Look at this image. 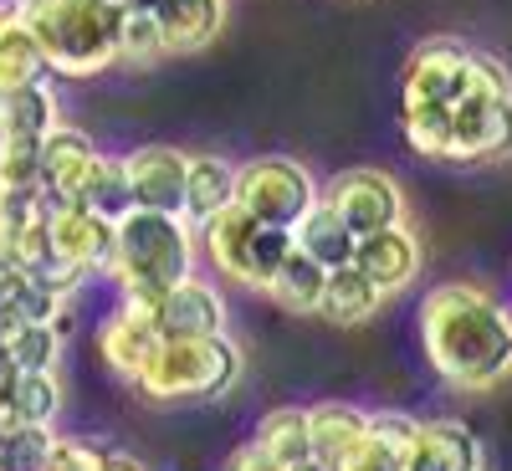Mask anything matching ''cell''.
Returning <instances> with one entry per match:
<instances>
[{"label":"cell","mask_w":512,"mask_h":471,"mask_svg":"<svg viewBox=\"0 0 512 471\" xmlns=\"http://www.w3.org/2000/svg\"><path fill=\"white\" fill-rule=\"evenodd\" d=\"M420 344L451 390L487 395L512 374V313L477 282H441L420 303Z\"/></svg>","instance_id":"1"},{"label":"cell","mask_w":512,"mask_h":471,"mask_svg":"<svg viewBox=\"0 0 512 471\" xmlns=\"http://www.w3.org/2000/svg\"><path fill=\"white\" fill-rule=\"evenodd\" d=\"M200 236L185 216H159V210H128L113 226L108 272L118 297H159L180 277H195Z\"/></svg>","instance_id":"2"},{"label":"cell","mask_w":512,"mask_h":471,"mask_svg":"<svg viewBox=\"0 0 512 471\" xmlns=\"http://www.w3.org/2000/svg\"><path fill=\"white\" fill-rule=\"evenodd\" d=\"M41 57H47L52 77H98L113 72L118 57V26H123V6L118 0H52L26 16Z\"/></svg>","instance_id":"3"},{"label":"cell","mask_w":512,"mask_h":471,"mask_svg":"<svg viewBox=\"0 0 512 471\" xmlns=\"http://www.w3.org/2000/svg\"><path fill=\"white\" fill-rule=\"evenodd\" d=\"M241 379V349L231 333L216 338H159L139 390L149 400H221Z\"/></svg>","instance_id":"4"},{"label":"cell","mask_w":512,"mask_h":471,"mask_svg":"<svg viewBox=\"0 0 512 471\" xmlns=\"http://www.w3.org/2000/svg\"><path fill=\"white\" fill-rule=\"evenodd\" d=\"M195 236H200V251H205L210 267H216L221 277H231V282H241V287H256V292L272 287L282 256L292 251V231L251 221L236 205L221 210L216 221H205Z\"/></svg>","instance_id":"5"},{"label":"cell","mask_w":512,"mask_h":471,"mask_svg":"<svg viewBox=\"0 0 512 471\" xmlns=\"http://www.w3.org/2000/svg\"><path fill=\"white\" fill-rule=\"evenodd\" d=\"M318 180L308 164H297L287 154H256L246 164H236V210L262 226H277V231H292L297 221L318 205Z\"/></svg>","instance_id":"6"},{"label":"cell","mask_w":512,"mask_h":471,"mask_svg":"<svg viewBox=\"0 0 512 471\" xmlns=\"http://www.w3.org/2000/svg\"><path fill=\"white\" fill-rule=\"evenodd\" d=\"M318 200H328L333 216L354 236H374L384 226L405 221V190H400L395 175H384V169H344L338 180H328L318 190Z\"/></svg>","instance_id":"7"},{"label":"cell","mask_w":512,"mask_h":471,"mask_svg":"<svg viewBox=\"0 0 512 471\" xmlns=\"http://www.w3.org/2000/svg\"><path fill=\"white\" fill-rule=\"evenodd\" d=\"M472 93V47L456 36H431L420 41L405 62V82H400V103H436L451 108Z\"/></svg>","instance_id":"8"},{"label":"cell","mask_w":512,"mask_h":471,"mask_svg":"<svg viewBox=\"0 0 512 471\" xmlns=\"http://www.w3.org/2000/svg\"><path fill=\"white\" fill-rule=\"evenodd\" d=\"M149 323L159 338H216L226 333V297L210 277H180L154 297Z\"/></svg>","instance_id":"9"},{"label":"cell","mask_w":512,"mask_h":471,"mask_svg":"<svg viewBox=\"0 0 512 471\" xmlns=\"http://www.w3.org/2000/svg\"><path fill=\"white\" fill-rule=\"evenodd\" d=\"M52 236V267H67L77 277H103L113 256V226L98 221L88 205H52L47 210Z\"/></svg>","instance_id":"10"},{"label":"cell","mask_w":512,"mask_h":471,"mask_svg":"<svg viewBox=\"0 0 512 471\" xmlns=\"http://www.w3.org/2000/svg\"><path fill=\"white\" fill-rule=\"evenodd\" d=\"M98 159H103V149L82 134V128L57 123L52 134L41 139V195H47V205H77V195L93 180Z\"/></svg>","instance_id":"11"},{"label":"cell","mask_w":512,"mask_h":471,"mask_svg":"<svg viewBox=\"0 0 512 471\" xmlns=\"http://www.w3.org/2000/svg\"><path fill=\"white\" fill-rule=\"evenodd\" d=\"M128 190H134V210H159V216H180L185 200V169L190 154L175 144H144L134 154H123Z\"/></svg>","instance_id":"12"},{"label":"cell","mask_w":512,"mask_h":471,"mask_svg":"<svg viewBox=\"0 0 512 471\" xmlns=\"http://www.w3.org/2000/svg\"><path fill=\"white\" fill-rule=\"evenodd\" d=\"M512 154V98L466 93L451 103V159H507Z\"/></svg>","instance_id":"13"},{"label":"cell","mask_w":512,"mask_h":471,"mask_svg":"<svg viewBox=\"0 0 512 471\" xmlns=\"http://www.w3.org/2000/svg\"><path fill=\"white\" fill-rule=\"evenodd\" d=\"M354 267L390 297V292H405L415 277H420V236L400 221V226H384L374 236H359L354 246Z\"/></svg>","instance_id":"14"},{"label":"cell","mask_w":512,"mask_h":471,"mask_svg":"<svg viewBox=\"0 0 512 471\" xmlns=\"http://www.w3.org/2000/svg\"><path fill=\"white\" fill-rule=\"evenodd\" d=\"M415 431H420V420H410L400 410H379V415H369L359 446L338 461L333 471H405V456L415 446Z\"/></svg>","instance_id":"15"},{"label":"cell","mask_w":512,"mask_h":471,"mask_svg":"<svg viewBox=\"0 0 512 471\" xmlns=\"http://www.w3.org/2000/svg\"><path fill=\"white\" fill-rule=\"evenodd\" d=\"M62 123V98L52 88V77L21 82V88H0V139L41 144Z\"/></svg>","instance_id":"16"},{"label":"cell","mask_w":512,"mask_h":471,"mask_svg":"<svg viewBox=\"0 0 512 471\" xmlns=\"http://www.w3.org/2000/svg\"><path fill=\"white\" fill-rule=\"evenodd\" d=\"M405 471H482V441L461 420H420Z\"/></svg>","instance_id":"17"},{"label":"cell","mask_w":512,"mask_h":471,"mask_svg":"<svg viewBox=\"0 0 512 471\" xmlns=\"http://www.w3.org/2000/svg\"><path fill=\"white\" fill-rule=\"evenodd\" d=\"M231 200H236V164L221 159V154H190L180 216L200 231L205 221H216L221 210H231Z\"/></svg>","instance_id":"18"},{"label":"cell","mask_w":512,"mask_h":471,"mask_svg":"<svg viewBox=\"0 0 512 471\" xmlns=\"http://www.w3.org/2000/svg\"><path fill=\"white\" fill-rule=\"evenodd\" d=\"M154 349H159L154 323H144V318H134V313L118 308V313H108V318L98 323V354H103V364H108L118 379H128V384H139V374L149 369Z\"/></svg>","instance_id":"19"},{"label":"cell","mask_w":512,"mask_h":471,"mask_svg":"<svg viewBox=\"0 0 512 471\" xmlns=\"http://www.w3.org/2000/svg\"><path fill=\"white\" fill-rule=\"evenodd\" d=\"M154 21L164 36V52H200L216 41L226 21V0H159Z\"/></svg>","instance_id":"20"},{"label":"cell","mask_w":512,"mask_h":471,"mask_svg":"<svg viewBox=\"0 0 512 471\" xmlns=\"http://www.w3.org/2000/svg\"><path fill=\"white\" fill-rule=\"evenodd\" d=\"M292 246L303 251V256H313L323 272H338V267H349V262H354L359 236L333 216V205H328V200H318L308 216L292 226Z\"/></svg>","instance_id":"21"},{"label":"cell","mask_w":512,"mask_h":471,"mask_svg":"<svg viewBox=\"0 0 512 471\" xmlns=\"http://www.w3.org/2000/svg\"><path fill=\"white\" fill-rule=\"evenodd\" d=\"M364 425H369V415H364L359 405H344V400L313 405V410H308V446H313V461H323V466L333 471L338 461L359 446Z\"/></svg>","instance_id":"22"},{"label":"cell","mask_w":512,"mask_h":471,"mask_svg":"<svg viewBox=\"0 0 512 471\" xmlns=\"http://www.w3.org/2000/svg\"><path fill=\"white\" fill-rule=\"evenodd\" d=\"M72 303H57L36 272H21L11 262H0V328L16 323H57V313Z\"/></svg>","instance_id":"23"},{"label":"cell","mask_w":512,"mask_h":471,"mask_svg":"<svg viewBox=\"0 0 512 471\" xmlns=\"http://www.w3.org/2000/svg\"><path fill=\"white\" fill-rule=\"evenodd\" d=\"M379 308H384V292H379L354 262L338 267V272H328L318 318H328V323H338V328H354V323H369Z\"/></svg>","instance_id":"24"},{"label":"cell","mask_w":512,"mask_h":471,"mask_svg":"<svg viewBox=\"0 0 512 471\" xmlns=\"http://www.w3.org/2000/svg\"><path fill=\"white\" fill-rule=\"evenodd\" d=\"M41 77H52V72H47L31 21L11 6H0V88H21V82H41Z\"/></svg>","instance_id":"25"},{"label":"cell","mask_w":512,"mask_h":471,"mask_svg":"<svg viewBox=\"0 0 512 471\" xmlns=\"http://www.w3.org/2000/svg\"><path fill=\"white\" fill-rule=\"evenodd\" d=\"M323 282H328V272L313 262V256H303V251L292 246V251L282 256V267H277L267 297H272L277 308H287V313H318V303H323Z\"/></svg>","instance_id":"26"},{"label":"cell","mask_w":512,"mask_h":471,"mask_svg":"<svg viewBox=\"0 0 512 471\" xmlns=\"http://www.w3.org/2000/svg\"><path fill=\"white\" fill-rule=\"evenodd\" d=\"M0 349L16 364V374H47V369H57V354H62V328L57 323L0 328Z\"/></svg>","instance_id":"27"},{"label":"cell","mask_w":512,"mask_h":471,"mask_svg":"<svg viewBox=\"0 0 512 471\" xmlns=\"http://www.w3.org/2000/svg\"><path fill=\"white\" fill-rule=\"evenodd\" d=\"M256 446H262L277 466L308 461V456H313V446H308V410H297V405L267 410L262 425H256Z\"/></svg>","instance_id":"28"},{"label":"cell","mask_w":512,"mask_h":471,"mask_svg":"<svg viewBox=\"0 0 512 471\" xmlns=\"http://www.w3.org/2000/svg\"><path fill=\"white\" fill-rule=\"evenodd\" d=\"M52 441V425H21L11 405L0 400V471H41Z\"/></svg>","instance_id":"29"},{"label":"cell","mask_w":512,"mask_h":471,"mask_svg":"<svg viewBox=\"0 0 512 471\" xmlns=\"http://www.w3.org/2000/svg\"><path fill=\"white\" fill-rule=\"evenodd\" d=\"M77 205H88L98 221L118 226L128 210H134V190H128V169H123V154H103L98 169H93V180L88 190L77 195Z\"/></svg>","instance_id":"30"},{"label":"cell","mask_w":512,"mask_h":471,"mask_svg":"<svg viewBox=\"0 0 512 471\" xmlns=\"http://www.w3.org/2000/svg\"><path fill=\"white\" fill-rule=\"evenodd\" d=\"M400 134L420 159H451V108L400 103Z\"/></svg>","instance_id":"31"},{"label":"cell","mask_w":512,"mask_h":471,"mask_svg":"<svg viewBox=\"0 0 512 471\" xmlns=\"http://www.w3.org/2000/svg\"><path fill=\"white\" fill-rule=\"evenodd\" d=\"M11 415L21 425H52L57 410H62V384H57V369L47 374H16L11 379V395H6Z\"/></svg>","instance_id":"32"},{"label":"cell","mask_w":512,"mask_h":471,"mask_svg":"<svg viewBox=\"0 0 512 471\" xmlns=\"http://www.w3.org/2000/svg\"><path fill=\"white\" fill-rule=\"evenodd\" d=\"M118 57L123 62H154L164 57V36H159V21L154 11H123V26H118Z\"/></svg>","instance_id":"33"},{"label":"cell","mask_w":512,"mask_h":471,"mask_svg":"<svg viewBox=\"0 0 512 471\" xmlns=\"http://www.w3.org/2000/svg\"><path fill=\"white\" fill-rule=\"evenodd\" d=\"M0 190H41V144L0 139Z\"/></svg>","instance_id":"34"},{"label":"cell","mask_w":512,"mask_h":471,"mask_svg":"<svg viewBox=\"0 0 512 471\" xmlns=\"http://www.w3.org/2000/svg\"><path fill=\"white\" fill-rule=\"evenodd\" d=\"M108 446L98 441H82V436H57L47 461H41V471H103L108 466Z\"/></svg>","instance_id":"35"},{"label":"cell","mask_w":512,"mask_h":471,"mask_svg":"<svg viewBox=\"0 0 512 471\" xmlns=\"http://www.w3.org/2000/svg\"><path fill=\"white\" fill-rule=\"evenodd\" d=\"M231 471H287V466H277V461H272L262 446L251 441V446H241V451L231 456Z\"/></svg>","instance_id":"36"},{"label":"cell","mask_w":512,"mask_h":471,"mask_svg":"<svg viewBox=\"0 0 512 471\" xmlns=\"http://www.w3.org/2000/svg\"><path fill=\"white\" fill-rule=\"evenodd\" d=\"M103 471H149V466H144V461H134V456H118V451H113Z\"/></svg>","instance_id":"37"},{"label":"cell","mask_w":512,"mask_h":471,"mask_svg":"<svg viewBox=\"0 0 512 471\" xmlns=\"http://www.w3.org/2000/svg\"><path fill=\"white\" fill-rule=\"evenodd\" d=\"M11 379H16V364L6 359V349H0V400L11 395Z\"/></svg>","instance_id":"38"},{"label":"cell","mask_w":512,"mask_h":471,"mask_svg":"<svg viewBox=\"0 0 512 471\" xmlns=\"http://www.w3.org/2000/svg\"><path fill=\"white\" fill-rule=\"evenodd\" d=\"M11 11H21V16H31V11H41V6H52V0H6Z\"/></svg>","instance_id":"39"},{"label":"cell","mask_w":512,"mask_h":471,"mask_svg":"<svg viewBox=\"0 0 512 471\" xmlns=\"http://www.w3.org/2000/svg\"><path fill=\"white\" fill-rule=\"evenodd\" d=\"M123 11H159V0H118Z\"/></svg>","instance_id":"40"},{"label":"cell","mask_w":512,"mask_h":471,"mask_svg":"<svg viewBox=\"0 0 512 471\" xmlns=\"http://www.w3.org/2000/svg\"><path fill=\"white\" fill-rule=\"evenodd\" d=\"M287 471H328V466H323V461H313V456H308V461H297V466H287Z\"/></svg>","instance_id":"41"}]
</instances>
